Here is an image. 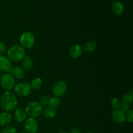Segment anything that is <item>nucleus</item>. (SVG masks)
<instances>
[{
    "label": "nucleus",
    "instance_id": "f257e3e1",
    "mask_svg": "<svg viewBox=\"0 0 133 133\" xmlns=\"http://www.w3.org/2000/svg\"><path fill=\"white\" fill-rule=\"evenodd\" d=\"M18 99L14 92L5 91L0 97V107L5 112L14 111L18 107Z\"/></svg>",
    "mask_w": 133,
    "mask_h": 133
},
{
    "label": "nucleus",
    "instance_id": "f03ea898",
    "mask_svg": "<svg viewBox=\"0 0 133 133\" xmlns=\"http://www.w3.org/2000/svg\"><path fill=\"white\" fill-rule=\"evenodd\" d=\"M7 58L13 62H20L26 56L25 50L20 45H12L6 51Z\"/></svg>",
    "mask_w": 133,
    "mask_h": 133
},
{
    "label": "nucleus",
    "instance_id": "7ed1b4c3",
    "mask_svg": "<svg viewBox=\"0 0 133 133\" xmlns=\"http://www.w3.org/2000/svg\"><path fill=\"white\" fill-rule=\"evenodd\" d=\"M24 110L27 116L36 119L42 115L43 107L37 101H31L26 105Z\"/></svg>",
    "mask_w": 133,
    "mask_h": 133
},
{
    "label": "nucleus",
    "instance_id": "20e7f679",
    "mask_svg": "<svg viewBox=\"0 0 133 133\" xmlns=\"http://www.w3.org/2000/svg\"><path fill=\"white\" fill-rule=\"evenodd\" d=\"M35 44V36L32 32L25 31L19 37V45L24 49H31Z\"/></svg>",
    "mask_w": 133,
    "mask_h": 133
},
{
    "label": "nucleus",
    "instance_id": "39448f33",
    "mask_svg": "<svg viewBox=\"0 0 133 133\" xmlns=\"http://www.w3.org/2000/svg\"><path fill=\"white\" fill-rule=\"evenodd\" d=\"M15 79L10 73H4L0 77V83L3 89L6 91H10L14 88L16 84Z\"/></svg>",
    "mask_w": 133,
    "mask_h": 133
},
{
    "label": "nucleus",
    "instance_id": "423d86ee",
    "mask_svg": "<svg viewBox=\"0 0 133 133\" xmlns=\"http://www.w3.org/2000/svg\"><path fill=\"white\" fill-rule=\"evenodd\" d=\"M14 90L16 94L22 97H27L29 96L32 91L31 85L27 82H22L15 84Z\"/></svg>",
    "mask_w": 133,
    "mask_h": 133
},
{
    "label": "nucleus",
    "instance_id": "0eeeda50",
    "mask_svg": "<svg viewBox=\"0 0 133 133\" xmlns=\"http://www.w3.org/2000/svg\"><path fill=\"white\" fill-rule=\"evenodd\" d=\"M68 90V85L66 82L63 81H58L55 83L52 87V94L55 97H61L66 94Z\"/></svg>",
    "mask_w": 133,
    "mask_h": 133
},
{
    "label": "nucleus",
    "instance_id": "6e6552de",
    "mask_svg": "<svg viewBox=\"0 0 133 133\" xmlns=\"http://www.w3.org/2000/svg\"><path fill=\"white\" fill-rule=\"evenodd\" d=\"M24 129L27 133H36L38 130V123L35 118H28L24 122Z\"/></svg>",
    "mask_w": 133,
    "mask_h": 133
},
{
    "label": "nucleus",
    "instance_id": "1a4fd4ad",
    "mask_svg": "<svg viewBox=\"0 0 133 133\" xmlns=\"http://www.w3.org/2000/svg\"><path fill=\"white\" fill-rule=\"evenodd\" d=\"M111 118L115 123L122 124L126 122L125 112L121 109H114L111 113Z\"/></svg>",
    "mask_w": 133,
    "mask_h": 133
},
{
    "label": "nucleus",
    "instance_id": "9d476101",
    "mask_svg": "<svg viewBox=\"0 0 133 133\" xmlns=\"http://www.w3.org/2000/svg\"><path fill=\"white\" fill-rule=\"evenodd\" d=\"M83 47L79 44H76L71 46L69 50V55L73 59L79 58L83 55Z\"/></svg>",
    "mask_w": 133,
    "mask_h": 133
},
{
    "label": "nucleus",
    "instance_id": "9b49d317",
    "mask_svg": "<svg viewBox=\"0 0 133 133\" xmlns=\"http://www.w3.org/2000/svg\"><path fill=\"white\" fill-rule=\"evenodd\" d=\"M12 68V62L7 57L0 56V71L5 73H9Z\"/></svg>",
    "mask_w": 133,
    "mask_h": 133
},
{
    "label": "nucleus",
    "instance_id": "f8f14e48",
    "mask_svg": "<svg viewBox=\"0 0 133 133\" xmlns=\"http://www.w3.org/2000/svg\"><path fill=\"white\" fill-rule=\"evenodd\" d=\"M9 73L12 75L14 79H22L25 76V71L20 66H12Z\"/></svg>",
    "mask_w": 133,
    "mask_h": 133
},
{
    "label": "nucleus",
    "instance_id": "ddd939ff",
    "mask_svg": "<svg viewBox=\"0 0 133 133\" xmlns=\"http://www.w3.org/2000/svg\"><path fill=\"white\" fill-rule=\"evenodd\" d=\"M12 121V116L9 112H3L0 114V125L6 127L11 123Z\"/></svg>",
    "mask_w": 133,
    "mask_h": 133
},
{
    "label": "nucleus",
    "instance_id": "4468645a",
    "mask_svg": "<svg viewBox=\"0 0 133 133\" xmlns=\"http://www.w3.org/2000/svg\"><path fill=\"white\" fill-rule=\"evenodd\" d=\"M125 11V6L121 1H115L112 5V12L116 16H120Z\"/></svg>",
    "mask_w": 133,
    "mask_h": 133
},
{
    "label": "nucleus",
    "instance_id": "2eb2a0df",
    "mask_svg": "<svg viewBox=\"0 0 133 133\" xmlns=\"http://www.w3.org/2000/svg\"><path fill=\"white\" fill-rule=\"evenodd\" d=\"M14 118L19 123L24 122L27 119V114L24 109L21 107H17L14 110Z\"/></svg>",
    "mask_w": 133,
    "mask_h": 133
},
{
    "label": "nucleus",
    "instance_id": "dca6fc26",
    "mask_svg": "<svg viewBox=\"0 0 133 133\" xmlns=\"http://www.w3.org/2000/svg\"><path fill=\"white\" fill-rule=\"evenodd\" d=\"M42 114H43L44 118H46V119H52L56 116L57 111H56V109H53L49 106H47L43 109Z\"/></svg>",
    "mask_w": 133,
    "mask_h": 133
},
{
    "label": "nucleus",
    "instance_id": "f3484780",
    "mask_svg": "<svg viewBox=\"0 0 133 133\" xmlns=\"http://www.w3.org/2000/svg\"><path fill=\"white\" fill-rule=\"evenodd\" d=\"M83 51L88 53H92L96 51L97 49V44L94 40H88L84 43L83 47Z\"/></svg>",
    "mask_w": 133,
    "mask_h": 133
},
{
    "label": "nucleus",
    "instance_id": "a211bd4d",
    "mask_svg": "<svg viewBox=\"0 0 133 133\" xmlns=\"http://www.w3.org/2000/svg\"><path fill=\"white\" fill-rule=\"evenodd\" d=\"M22 67L25 71H29L33 67V61L31 57L25 56L22 61Z\"/></svg>",
    "mask_w": 133,
    "mask_h": 133
},
{
    "label": "nucleus",
    "instance_id": "6ab92c4d",
    "mask_svg": "<svg viewBox=\"0 0 133 133\" xmlns=\"http://www.w3.org/2000/svg\"><path fill=\"white\" fill-rule=\"evenodd\" d=\"M30 85H31L32 90H37L41 88V87H42L43 80L40 77H35L31 81Z\"/></svg>",
    "mask_w": 133,
    "mask_h": 133
},
{
    "label": "nucleus",
    "instance_id": "aec40b11",
    "mask_svg": "<svg viewBox=\"0 0 133 133\" xmlns=\"http://www.w3.org/2000/svg\"><path fill=\"white\" fill-rule=\"evenodd\" d=\"M60 105H61V100L58 97H55V96L50 97L48 106L56 109L60 106Z\"/></svg>",
    "mask_w": 133,
    "mask_h": 133
},
{
    "label": "nucleus",
    "instance_id": "412c9836",
    "mask_svg": "<svg viewBox=\"0 0 133 133\" xmlns=\"http://www.w3.org/2000/svg\"><path fill=\"white\" fill-rule=\"evenodd\" d=\"M133 100V96L132 94H126L124 96L122 97V103H125L129 104V105H131L132 103Z\"/></svg>",
    "mask_w": 133,
    "mask_h": 133
},
{
    "label": "nucleus",
    "instance_id": "4be33fe9",
    "mask_svg": "<svg viewBox=\"0 0 133 133\" xmlns=\"http://www.w3.org/2000/svg\"><path fill=\"white\" fill-rule=\"evenodd\" d=\"M110 105H111V107L114 109H114H120L121 105H122V101L118 98L114 97L110 101Z\"/></svg>",
    "mask_w": 133,
    "mask_h": 133
},
{
    "label": "nucleus",
    "instance_id": "5701e85b",
    "mask_svg": "<svg viewBox=\"0 0 133 133\" xmlns=\"http://www.w3.org/2000/svg\"><path fill=\"white\" fill-rule=\"evenodd\" d=\"M49 99H50V97H49L48 96H43L40 97L38 103L42 107H45L49 105Z\"/></svg>",
    "mask_w": 133,
    "mask_h": 133
},
{
    "label": "nucleus",
    "instance_id": "b1692460",
    "mask_svg": "<svg viewBox=\"0 0 133 133\" xmlns=\"http://www.w3.org/2000/svg\"><path fill=\"white\" fill-rule=\"evenodd\" d=\"M1 133H17V129L14 127L12 126H6L4 127Z\"/></svg>",
    "mask_w": 133,
    "mask_h": 133
},
{
    "label": "nucleus",
    "instance_id": "393cba45",
    "mask_svg": "<svg viewBox=\"0 0 133 133\" xmlns=\"http://www.w3.org/2000/svg\"><path fill=\"white\" fill-rule=\"evenodd\" d=\"M125 118L126 121L130 123H132L133 122V110L132 109H130L129 111L125 112Z\"/></svg>",
    "mask_w": 133,
    "mask_h": 133
},
{
    "label": "nucleus",
    "instance_id": "a878e982",
    "mask_svg": "<svg viewBox=\"0 0 133 133\" xmlns=\"http://www.w3.org/2000/svg\"><path fill=\"white\" fill-rule=\"evenodd\" d=\"M6 52V46L5 43L0 40V56H2Z\"/></svg>",
    "mask_w": 133,
    "mask_h": 133
},
{
    "label": "nucleus",
    "instance_id": "bb28decb",
    "mask_svg": "<svg viewBox=\"0 0 133 133\" xmlns=\"http://www.w3.org/2000/svg\"><path fill=\"white\" fill-rule=\"evenodd\" d=\"M120 109H122L124 112H127L129 111L130 109H131V105H129V104H125V103H122Z\"/></svg>",
    "mask_w": 133,
    "mask_h": 133
},
{
    "label": "nucleus",
    "instance_id": "cd10ccee",
    "mask_svg": "<svg viewBox=\"0 0 133 133\" xmlns=\"http://www.w3.org/2000/svg\"><path fill=\"white\" fill-rule=\"evenodd\" d=\"M68 133H81V129L77 127H73L70 129Z\"/></svg>",
    "mask_w": 133,
    "mask_h": 133
},
{
    "label": "nucleus",
    "instance_id": "c85d7f7f",
    "mask_svg": "<svg viewBox=\"0 0 133 133\" xmlns=\"http://www.w3.org/2000/svg\"><path fill=\"white\" fill-rule=\"evenodd\" d=\"M58 133H68V132H67V131H62Z\"/></svg>",
    "mask_w": 133,
    "mask_h": 133
},
{
    "label": "nucleus",
    "instance_id": "c756f323",
    "mask_svg": "<svg viewBox=\"0 0 133 133\" xmlns=\"http://www.w3.org/2000/svg\"><path fill=\"white\" fill-rule=\"evenodd\" d=\"M87 133H94V132H87Z\"/></svg>",
    "mask_w": 133,
    "mask_h": 133
},
{
    "label": "nucleus",
    "instance_id": "7c9ffc66",
    "mask_svg": "<svg viewBox=\"0 0 133 133\" xmlns=\"http://www.w3.org/2000/svg\"><path fill=\"white\" fill-rule=\"evenodd\" d=\"M21 133H27V132H22Z\"/></svg>",
    "mask_w": 133,
    "mask_h": 133
},
{
    "label": "nucleus",
    "instance_id": "2f4dec72",
    "mask_svg": "<svg viewBox=\"0 0 133 133\" xmlns=\"http://www.w3.org/2000/svg\"><path fill=\"white\" fill-rule=\"evenodd\" d=\"M1 74H0V77H1Z\"/></svg>",
    "mask_w": 133,
    "mask_h": 133
},
{
    "label": "nucleus",
    "instance_id": "473e14b6",
    "mask_svg": "<svg viewBox=\"0 0 133 133\" xmlns=\"http://www.w3.org/2000/svg\"><path fill=\"white\" fill-rule=\"evenodd\" d=\"M1 130H0V133H1Z\"/></svg>",
    "mask_w": 133,
    "mask_h": 133
}]
</instances>
